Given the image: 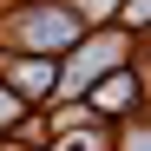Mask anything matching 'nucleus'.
Wrapping results in <instances>:
<instances>
[{"label":"nucleus","instance_id":"obj_5","mask_svg":"<svg viewBox=\"0 0 151 151\" xmlns=\"http://www.w3.org/2000/svg\"><path fill=\"white\" fill-rule=\"evenodd\" d=\"M13 112H20V105H13V92H0V118H13Z\"/></svg>","mask_w":151,"mask_h":151},{"label":"nucleus","instance_id":"obj_2","mask_svg":"<svg viewBox=\"0 0 151 151\" xmlns=\"http://www.w3.org/2000/svg\"><path fill=\"white\" fill-rule=\"evenodd\" d=\"M132 99H138V86H132V72H112V86H99V105H105V112H125Z\"/></svg>","mask_w":151,"mask_h":151},{"label":"nucleus","instance_id":"obj_3","mask_svg":"<svg viewBox=\"0 0 151 151\" xmlns=\"http://www.w3.org/2000/svg\"><path fill=\"white\" fill-rule=\"evenodd\" d=\"M53 79H59L53 66H20V92H27V99H40V92H53Z\"/></svg>","mask_w":151,"mask_h":151},{"label":"nucleus","instance_id":"obj_1","mask_svg":"<svg viewBox=\"0 0 151 151\" xmlns=\"http://www.w3.org/2000/svg\"><path fill=\"white\" fill-rule=\"evenodd\" d=\"M7 27H13V40H20V46H33V53H59V46L79 40V13L46 0V7H27L20 20H7Z\"/></svg>","mask_w":151,"mask_h":151},{"label":"nucleus","instance_id":"obj_4","mask_svg":"<svg viewBox=\"0 0 151 151\" xmlns=\"http://www.w3.org/2000/svg\"><path fill=\"white\" fill-rule=\"evenodd\" d=\"M145 20H151V0H132V7L118 13V27H145Z\"/></svg>","mask_w":151,"mask_h":151}]
</instances>
